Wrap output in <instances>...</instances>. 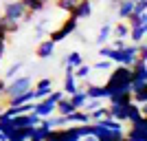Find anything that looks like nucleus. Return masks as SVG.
I'll list each match as a JSON object with an SVG mask.
<instances>
[{
	"label": "nucleus",
	"mask_w": 147,
	"mask_h": 141,
	"mask_svg": "<svg viewBox=\"0 0 147 141\" xmlns=\"http://www.w3.org/2000/svg\"><path fill=\"white\" fill-rule=\"evenodd\" d=\"M5 86H7V80L0 77V97H2V93H5Z\"/></svg>",
	"instance_id": "nucleus-36"
},
{
	"label": "nucleus",
	"mask_w": 147,
	"mask_h": 141,
	"mask_svg": "<svg viewBox=\"0 0 147 141\" xmlns=\"http://www.w3.org/2000/svg\"><path fill=\"white\" fill-rule=\"evenodd\" d=\"M90 73H92V66H90V64H86V62H81L79 66L73 71L75 80H88V77H90Z\"/></svg>",
	"instance_id": "nucleus-20"
},
{
	"label": "nucleus",
	"mask_w": 147,
	"mask_h": 141,
	"mask_svg": "<svg viewBox=\"0 0 147 141\" xmlns=\"http://www.w3.org/2000/svg\"><path fill=\"white\" fill-rule=\"evenodd\" d=\"M99 106H103V99H86V101H84V106H81V110L92 112V110H97Z\"/></svg>",
	"instance_id": "nucleus-27"
},
{
	"label": "nucleus",
	"mask_w": 147,
	"mask_h": 141,
	"mask_svg": "<svg viewBox=\"0 0 147 141\" xmlns=\"http://www.w3.org/2000/svg\"><path fill=\"white\" fill-rule=\"evenodd\" d=\"M77 2L79 0H55V5H57V9H61V11H66V13H70L77 7Z\"/></svg>",
	"instance_id": "nucleus-26"
},
{
	"label": "nucleus",
	"mask_w": 147,
	"mask_h": 141,
	"mask_svg": "<svg viewBox=\"0 0 147 141\" xmlns=\"http://www.w3.org/2000/svg\"><path fill=\"white\" fill-rule=\"evenodd\" d=\"M90 13H92V0H79L77 7H75L68 16L79 22V20H84V18H90Z\"/></svg>",
	"instance_id": "nucleus-6"
},
{
	"label": "nucleus",
	"mask_w": 147,
	"mask_h": 141,
	"mask_svg": "<svg viewBox=\"0 0 147 141\" xmlns=\"http://www.w3.org/2000/svg\"><path fill=\"white\" fill-rule=\"evenodd\" d=\"M132 101L138 104V106L147 104V86H143V88H134V91H132Z\"/></svg>",
	"instance_id": "nucleus-21"
},
{
	"label": "nucleus",
	"mask_w": 147,
	"mask_h": 141,
	"mask_svg": "<svg viewBox=\"0 0 147 141\" xmlns=\"http://www.w3.org/2000/svg\"><path fill=\"white\" fill-rule=\"evenodd\" d=\"M26 101H35V93H33V88H29L26 93L18 95V97L7 99V106H22V104H26Z\"/></svg>",
	"instance_id": "nucleus-9"
},
{
	"label": "nucleus",
	"mask_w": 147,
	"mask_h": 141,
	"mask_svg": "<svg viewBox=\"0 0 147 141\" xmlns=\"http://www.w3.org/2000/svg\"><path fill=\"white\" fill-rule=\"evenodd\" d=\"M73 110H77V108L70 104V99H68V97H61L59 101H57V106H55V112H57V115H70Z\"/></svg>",
	"instance_id": "nucleus-17"
},
{
	"label": "nucleus",
	"mask_w": 147,
	"mask_h": 141,
	"mask_svg": "<svg viewBox=\"0 0 147 141\" xmlns=\"http://www.w3.org/2000/svg\"><path fill=\"white\" fill-rule=\"evenodd\" d=\"M9 123H11V130L13 128H33V126H31V119H29V112H26V115H13L11 119H9Z\"/></svg>",
	"instance_id": "nucleus-16"
},
{
	"label": "nucleus",
	"mask_w": 147,
	"mask_h": 141,
	"mask_svg": "<svg viewBox=\"0 0 147 141\" xmlns=\"http://www.w3.org/2000/svg\"><path fill=\"white\" fill-rule=\"evenodd\" d=\"M125 44H127V42H125L123 37H114V40H112V42H110V46H112V49H123Z\"/></svg>",
	"instance_id": "nucleus-33"
},
{
	"label": "nucleus",
	"mask_w": 147,
	"mask_h": 141,
	"mask_svg": "<svg viewBox=\"0 0 147 141\" xmlns=\"http://www.w3.org/2000/svg\"><path fill=\"white\" fill-rule=\"evenodd\" d=\"M59 31H61V33H64V35L68 37L70 33H75V31H77V20H75V18H66L64 22H61Z\"/></svg>",
	"instance_id": "nucleus-22"
},
{
	"label": "nucleus",
	"mask_w": 147,
	"mask_h": 141,
	"mask_svg": "<svg viewBox=\"0 0 147 141\" xmlns=\"http://www.w3.org/2000/svg\"><path fill=\"white\" fill-rule=\"evenodd\" d=\"M129 27H138V25H147V13L145 16H138V13H129L127 18H125Z\"/></svg>",
	"instance_id": "nucleus-25"
},
{
	"label": "nucleus",
	"mask_w": 147,
	"mask_h": 141,
	"mask_svg": "<svg viewBox=\"0 0 147 141\" xmlns=\"http://www.w3.org/2000/svg\"><path fill=\"white\" fill-rule=\"evenodd\" d=\"M99 2H103V0H99Z\"/></svg>",
	"instance_id": "nucleus-41"
},
{
	"label": "nucleus",
	"mask_w": 147,
	"mask_h": 141,
	"mask_svg": "<svg viewBox=\"0 0 147 141\" xmlns=\"http://www.w3.org/2000/svg\"><path fill=\"white\" fill-rule=\"evenodd\" d=\"M35 35H37V37L46 35V20H42V22H37V27H35Z\"/></svg>",
	"instance_id": "nucleus-32"
},
{
	"label": "nucleus",
	"mask_w": 147,
	"mask_h": 141,
	"mask_svg": "<svg viewBox=\"0 0 147 141\" xmlns=\"http://www.w3.org/2000/svg\"><path fill=\"white\" fill-rule=\"evenodd\" d=\"M46 35H49V40H51V42H55V44H59L61 40H66V35H64V33H61L59 29L51 31V33H46Z\"/></svg>",
	"instance_id": "nucleus-30"
},
{
	"label": "nucleus",
	"mask_w": 147,
	"mask_h": 141,
	"mask_svg": "<svg viewBox=\"0 0 147 141\" xmlns=\"http://www.w3.org/2000/svg\"><path fill=\"white\" fill-rule=\"evenodd\" d=\"M24 7H22V2L20 0H11V2H7L5 5V11H2V20H7V22H18L22 20V16H24Z\"/></svg>",
	"instance_id": "nucleus-3"
},
{
	"label": "nucleus",
	"mask_w": 147,
	"mask_h": 141,
	"mask_svg": "<svg viewBox=\"0 0 147 141\" xmlns=\"http://www.w3.org/2000/svg\"><path fill=\"white\" fill-rule=\"evenodd\" d=\"M51 91H53V80H51V77H42V80L35 84V88H33V93H35V101H37V99H44Z\"/></svg>",
	"instance_id": "nucleus-7"
},
{
	"label": "nucleus",
	"mask_w": 147,
	"mask_h": 141,
	"mask_svg": "<svg viewBox=\"0 0 147 141\" xmlns=\"http://www.w3.org/2000/svg\"><path fill=\"white\" fill-rule=\"evenodd\" d=\"M88 115H90V121L94 123V121H101L103 117H110V110H108V106H99L97 110L88 112Z\"/></svg>",
	"instance_id": "nucleus-23"
},
{
	"label": "nucleus",
	"mask_w": 147,
	"mask_h": 141,
	"mask_svg": "<svg viewBox=\"0 0 147 141\" xmlns=\"http://www.w3.org/2000/svg\"><path fill=\"white\" fill-rule=\"evenodd\" d=\"M145 35H147V25H138V27H129V40L134 44H138V42H143L145 40Z\"/></svg>",
	"instance_id": "nucleus-13"
},
{
	"label": "nucleus",
	"mask_w": 147,
	"mask_h": 141,
	"mask_svg": "<svg viewBox=\"0 0 147 141\" xmlns=\"http://www.w3.org/2000/svg\"><path fill=\"white\" fill-rule=\"evenodd\" d=\"M29 141H37V139H29Z\"/></svg>",
	"instance_id": "nucleus-40"
},
{
	"label": "nucleus",
	"mask_w": 147,
	"mask_h": 141,
	"mask_svg": "<svg viewBox=\"0 0 147 141\" xmlns=\"http://www.w3.org/2000/svg\"><path fill=\"white\" fill-rule=\"evenodd\" d=\"M81 91L86 93L88 99H108L110 91L105 88V84H92V82L86 80V88H81Z\"/></svg>",
	"instance_id": "nucleus-5"
},
{
	"label": "nucleus",
	"mask_w": 147,
	"mask_h": 141,
	"mask_svg": "<svg viewBox=\"0 0 147 141\" xmlns=\"http://www.w3.org/2000/svg\"><path fill=\"white\" fill-rule=\"evenodd\" d=\"M0 141H7V132H0Z\"/></svg>",
	"instance_id": "nucleus-38"
},
{
	"label": "nucleus",
	"mask_w": 147,
	"mask_h": 141,
	"mask_svg": "<svg viewBox=\"0 0 147 141\" xmlns=\"http://www.w3.org/2000/svg\"><path fill=\"white\" fill-rule=\"evenodd\" d=\"M112 35L127 40V35H129V25L125 22V20H119V25H117V27H112Z\"/></svg>",
	"instance_id": "nucleus-19"
},
{
	"label": "nucleus",
	"mask_w": 147,
	"mask_h": 141,
	"mask_svg": "<svg viewBox=\"0 0 147 141\" xmlns=\"http://www.w3.org/2000/svg\"><path fill=\"white\" fill-rule=\"evenodd\" d=\"M5 49H7V42L0 40V60H2V55H5Z\"/></svg>",
	"instance_id": "nucleus-35"
},
{
	"label": "nucleus",
	"mask_w": 147,
	"mask_h": 141,
	"mask_svg": "<svg viewBox=\"0 0 147 141\" xmlns=\"http://www.w3.org/2000/svg\"><path fill=\"white\" fill-rule=\"evenodd\" d=\"M33 16H35V13L24 11V16H22V20H20V22H26V25H29V22H33Z\"/></svg>",
	"instance_id": "nucleus-34"
},
{
	"label": "nucleus",
	"mask_w": 147,
	"mask_h": 141,
	"mask_svg": "<svg viewBox=\"0 0 147 141\" xmlns=\"http://www.w3.org/2000/svg\"><path fill=\"white\" fill-rule=\"evenodd\" d=\"M55 106H57V101L51 97V95H46L44 99H37L35 101L33 112H35L40 119H42V117H51V115H55Z\"/></svg>",
	"instance_id": "nucleus-4"
},
{
	"label": "nucleus",
	"mask_w": 147,
	"mask_h": 141,
	"mask_svg": "<svg viewBox=\"0 0 147 141\" xmlns=\"http://www.w3.org/2000/svg\"><path fill=\"white\" fill-rule=\"evenodd\" d=\"M0 22H2V13H0Z\"/></svg>",
	"instance_id": "nucleus-39"
},
{
	"label": "nucleus",
	"mask_w": 147,
	"mask_h": 141,
	"mask_svg": "<svg viewBox=\"0 0 147 141\" xmlns=\"http://www.w3.org/2000/svg\"><path fill=\"white\" fill-rule=\"evenodd\" d=\"M97 53H99V57H105V60H110V55H112V46H110V44H101Z\"/></svg>",
	"instance_id": "nucleus-31"
},
{
	"label": "nucleus",
	"mask_w": 147,
	"mask_h": 141,
	"mask_svg": "<svg viewBox=\"0 0 147 141\" xmlns=\"http://www.w3.org/2000/svg\"><path fill=\"white\" fill-rule=\"evenodd\" d=\"M31 139V128H13L7 132V141H29Z\"/></svg>",
	"instance_id": "nucleus-10"
},
{
	"label": "nucleus",
	"mask_w": 147,
	"mask_h": 141,
	"mask_svg": "<svg viewBox=\"0 0 147 141\" xmlns=\"http://www.w3.org/2000/svg\"><path fill=\"white\" fill-rule=\"evenodd\" d=\"M79 141H97V137H94V135H86V137H81Z\"/></svg>",
	"instance_id": "nucleus-37"
},
{
	"label": "nucleus",
	"mask_w": 147,
	"mask_h": 141,
	"mask_svg": "<svg viewBox=\"0 0 147 141\" xmlns=\"http://www.w3.org/2000/svg\"><path fill=\"white\" fill-rule=\"evenodd\" d=\"M22 2V7H24L26 11L31 13H40L46 9V5H49V0H20Z\"/></svg>",
	"instance_id": "nucleus-11"
},
{
	"label": "nucleus",
	"mask_w": 147,
	"mask_h": 141,
	"mask_svg": "<svg viewBox=\"0 0 147 141\" xmlns=\"http://www.w3.org/2000/svg\"><path fill=\"white\" fill-rule=\"evenodd\" d=\"M29 88H31V77L29 75H16L13 80H7L2 97H7V99L18 97V95H22V93H26Z\"/></svg>",
	"instance_id": "nucleus-2"
},
{
	"label": "nucleus",
	"mask_w": 147,
	"mask_h": 141,
	"mask_svg": "<svg viewBox=\"0 0 147 141\" xmlns=\"http://www.w3.org/2000/svg\"><path fill=\"white\" fill-rule=\"evenodd\" d=\"M94 123H99V126H103V128H108V130H114V132H125L123 121H119L114 117H103L101 121H94Z\"/></svg>",
	"instance_id": "nucleus-12"
},
{
	"label": "nucleus",
	"mask_w": 147,
	"mask_h": 141,
	"mask_svg": "<svg viewBox=\"0 0 147 141\" xmlns=\"http://www.w3.org/2000/svg\"><path fill=\"white\" fill-rule=\"evenodd\" d=\"M68 99H70V104H73L75 108H81L88 97H86V93H84V91H77V93H73V95H68Z\"/></svg>",
	"instance_id": "nucleus-24"
},
{
	"label": "nucleus",
	"mask_w": 147,
	"mask_h": 141,
	"mask_svg": "<svg viewBox=\"0 0 147 141\" xmlns=\"http://www.w3.org/2000/svg\"><path fill=\"white\" fill-rule=\"evenodd\" d=\"M112 73L108 75V80H105V88L112 93H119V91H129V84H132V68L129 66H114L110 68ZM132 93V91H129Z\"/></svg>",
	"instance_id": "nucleus-1"
},
{
	"label": "nucleus",
	"mask_w": 147,
	"mask_h": 141,
	"mask_svg": "<svg viewBox=\"0 0 147 141\" xmlns=\"http://www.w3.org/2000/svg\"><path fill=\"white\" fill-rule=\"evenodd\" d=\"M81 62H84V55H81L79 51H70V53H66V55H64L61 64H64V66H73V68H77Z\"/></svg>",
	"instance_id": "nucleus-15"
},
{
	"label": "nucleus",
	"mask_w": 147,
	"mask_h": 141,
	"mask_svg": "<svg viewBox=\"0 0 147 141\" xmlns=\"http://www.w3.org/2000/svg\"><path fill=\"white\" fill-rule=\"evenodd\" d=\"M112 66H114V64H112V60H105V57H101L97 64H92V71H110Z\"/></svg>",
	"instance_id": "nucleus-28"
},
{
	"label": "nucleus",
	"mask_w": 147,
	"mask_h": 141,
	"mask_svg": "<svg viewBox=\"0 0 147 141\" xmlns=\"http://www.w3.org/2000/svg\"><path fill=\"white\" fill-rule=\"evenodd\" d=\"M110 37H112V25H110V22H105V25L99 29L97 44H99V46H101V44H108V42H110Z\"/></svg>",
	"instance_id": "nucleus-18"
},
{
	"label": "nucleus",
	"mask_w": 147,
	"mask_h": 141,
	"mask_svg": "<svg viewBox=\"0 0 147 141\" xmlns=\"http://www.w3.org/2000/svg\"><path fill=\"white\" fill-rule=\"evenodd\" d=\"M20 68H22V62H16V64H11V66L7 68V73H5V80H13V77L20 73Z\"/></svg>",
	"instance_id": "nucleus-29"
},
{
	"label": "nucleus",
	"mask_w": 147,
	"mask_h": 141,
	"mask_svg": "<svg viewBox=\"0 0 147 141\" xmlns=\"http://www.w3.org/2000/svg\"><path fill=\"white\" fill-rule=\"evenodd\" d=\"M53 53H55V42H51L49 37H46V40H42V42L37 44L35 55L40 57V60H49V57H53Z\"/></svg>",
	"instance_id": "nucleus-8"
},
{
	"label": "nucleus",
	"mask_w": 147,
	"mask_h": 141,
	"mask_svg": "<svg viewBox=\"0 0 147 141\" xmlns=\"http://www.w3.org/2000/svg\"><path fill=\"white\" fill-rule=\"evenodd\" d=\"M108 110H110V117H114L119 121H125V117H127V104H110Z\"/></svg>",
	"instance_id": "nucleus-14"
}]
</instances>
